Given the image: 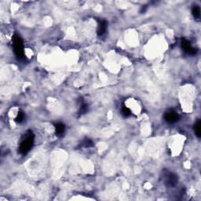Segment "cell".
I'll use <instances>...</instances> for the list:
<instances>
[{
	"label": "cell",
	"instance_id": "1",
	"mask_svg": "<svg viewBox=\"0 0 201 201\" xmlns=\"http://www.w3.org/2000/svg\"><path fill=\"white\" fill-rule=\"evenodd\" d=\"M34 144V135L32 133H29L27 135L24 140H23L19 147V152L23 155L27 154L30 149L32 148Z\"/></svg>",
	"mask_w": 201,
	"mask_h": 201
},
{
	"label": "cell",
	"instance_id": "2",
	"mask_svg": "<svg viewBox=\"0 0 201 201\" xmlns=\"http://www.w3.org/2000/svg\"><path fill=\"white\" fill-rule=\"evenodd\" d=\"M13 47H14V50L16 56L19 59L23 58L24 56V52L23 42L19 35H14L13 37Z\"/></svg>",
	"mask_w": 201,
	"mask_h": 201
},
{
	"label": "cell",
	"instance_id": "3",
	"mask_svg": "<svg viewBox=\"0 0 201 201\" xmlns=\"http://www.w3.org/2000/svg\"><path fill=\"white\" fill-rule=\"evenodd\" d=\"M179 118V115L176 112L172 111V110L167 112L164 115V119L169 123H174L176 122H178Z\"/></svg>",
	"mask_w": 201,
	"mask_h": 201
},
{
	"label": "cell",
	"instance_id": "4",
	"mask_svg": "<svg viewBox=\"0 0 201 201\" xmlns=\"http://www.w3.org/2000/svg\"><path fill=\"white\" fill-rule=\"evenodd\" d=\"M182 47L183 48L184 50L186 51V53L190 55L196 54V52H197V50L192 47L190 42H188L187 40L185 39H183L182 40Z\"/></svg>",
	"mask_w": 201,
	"mask_h": 201
},
{
	"label": "cell",
	"instance_id": "5",
	"mask_svg": "<svg viewBox=\"0 0 201 201\" xmlns=\"http://www.w3.org/2000/svg\"><path fill=\"white\" fill-rule=\"evenodd\" d=\"M178 183V177L174 174L170 173L167 176L166 180H165V184L168 187H173Z\"/></svg>",
	"mask_w": 201,
	"mask_h": 201
},
{
	"label": "cell",
	"instance_id": "6",
	"mask_svg": "<svg viewBox=\"0 0 201 201\" xmlns=\"http://www.w3.org/2000/svg\"><path fill=\"white\" fill-rule=\"evenodd\" d=\"M55 134L58 137H61L65 131V125L61 123H58L57 124H55Z\"/></svg>",
	"mask_w": 201,
	"mask_h": 201
},
{
	"label": "cell",
	"instance_id": "7",
	"mask_svg": "<svg viewBox=\"0 0 201 201\" xmlns=\"http://www.w3.org/2000/svg\"><path fill=\"white\" fill-rule=\"evenodd\" d=\"M106 29H107V22L105 21H102L100 22L98 28V35L99 36H102L105 33Z\"/></svg>",
	"mask_w": 201,
	"mask_h": 201
},
{
	"label": "cell",
	"instance_id": "8",
	"mask_svg": "<svg viewBox=\"0 0 201 201\" xmlns=\"http://www.w3.org/2000/svg\"><path fill=\"white\" fill-rule=\"evenodd\" d=\"M201 122L200 120H198L197 123L195 124V127H194V131H195L196 135L198 137V138H200L201 137Z\"/></svg>",
	"mask_w": 201,
	"mask_h": 201
},
{
	"label": "cell",
	"instance_id": "9",
	"mask_svg": "<svg viewBox=\"0 0 201 201\" xmlns=\"http://www.w3.org/2000/svg\"><path fill=\"white\" fill-rule=\"evenodd\" d=\"M192 13H193V15L195 18H199V16H200V9H199V6H195L193 10H192Z\"/></svg>",
	"mask_w": 201,
	"mask_h": 201
},
{
	"label": "cell",
	"instance_id": "10",
	"mask_svg": "<svg viewBox=\"0 0 201 201\" xmlns=\"http://www.w3.org/2000/svg\"><path fill=\"white\" fill-rule=\"evenodd\" d=\"M122 113H123V115H124V116L127 117V116H130V115H131V112L128 108L126 107V106H123V107L122 108Z\"/></svg>",
	"mask_w": 201,
	"mask_h": 201
},
{
	"label": "cell",
	"instance_id": "11",
	"mask_svg": "<svg viewBox=\"0 0 201 201\" xmlns=\"http://www.w3.org/2000/svg\"><path fill=\"white\" fill-rule=\"evenodd\" d=\"M24 115L23 112H20L19 113H18V116L16 118V121L18 122V123H21L22 121L24 120Z\"/></svg>",
	"mask_w": 201,
	"mask_h": 201
},
{
	"label": "cell",
	"instance_id": "12",
	"mask_svg": "<svg viewBox=\"0 0 201 201\" xmlns=\"http://www.w3.org/2000/svg\"><path fill=\"white\" fill-rule=\"evenodd\" d=\"M83 145L85 147H91L93 146V142H92V141H90V139H86V140H85L83 141Z\"/></svg>",
	"mask_w": 201,
	"mask_h": 201
},
{
	"label": "cell",
	"instance_id": "13",
	"mask_svg": "<svg viewBox=\"0 0 201 201\" xmlns=\"http://www.w3.org/2000/svg\"><path fill=\"white\" fill-rule=\"evenodd\" d=\"M87 110V107H86V105H82L81 107H80V110H79V113L80 114H84Z\"/></svg>",
	"mask_w": 201,
	"mask_h": 201
}]
</instances>
